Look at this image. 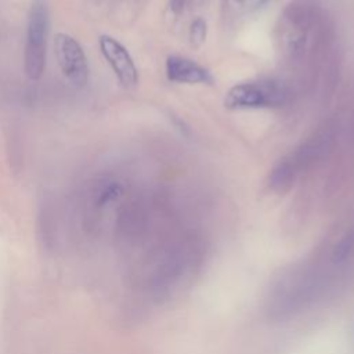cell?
<instances>
[{
  "mask_svg": "<svg viewBox=\"0 0 354 354\" xmlns=\"http://www.w3.org/2000/svg\"><path fill=\"white\" fill-rule=\"evenodd\" d=\"M296 176V162L292 159L281 160L270 174V185L278 192H285Z\"/></svg>",
  "mask_w": 354,
  "mask_h": 354,
  "instance_id": "cell-6",
  "label": "cell"
},
{
  "mask_svg": "<svg viewBox=\"0 0 354 354\" xmlns=\"http://www.w3.org/2000/svg\"><path fill=\"white\" fill-rule=\"evenodd\" d=\"M286 90L277 80L245 82L232 86L224 97L228 109H266L279 108L286 101Z\"/></svg>",
  "mask_w": 354,
  "mask_h": 354,
  "instance_id": "cell-1",
  "label": "cell"
},
{
  "mask_svg": "<svg viewBox=\"0 0 354 354\" xmlns=\"http://www.w3.org/2000/svg\"><path fill=\"white\" fill-rule=\"evenodd\" d=\"M55 57L64 76L77 88L83 87L88 79V66L80 44L66 33H58L54 40Z\"/></svg>",
  "mask_w": 354,
  "mask_h": 354,
  "instance_id": "cell-3",
  "label": "cell"
},
{
  "mask_svg": "<svg viewBox=\"0 0 354 354\" xmlns=\"http://www.w3.org/2000/svg\"><path fill=\"white\" fill-rule=\"evenodd\" d=\"M206 32H207V28H206L205 19H202V18L194 19L191 22V26H189V41H191V44L195 46V47H199L206 39Z\"/></svg>",
  "mask_w": 354,
  "mask_h": 354,
  "instance_id": "cell-7",
  "label": "cell"
},
{
  "mask_svg": "<svg viewBox=\"0 0 354 354\" xmlns=\"http://www.w3.org/2000/svg\"><path fill=\"white\" fill-rule=\"evenodd\" d=\"M100 48L119 82L124 87H134L138 82V71L126 47L116 39L102 35L100 37Z\"/></svg>",
  "mask_w": 354,
  "mask_h": 354,
  "instance_id": "cell-4",
  "label": "cell"
},
{
  "mask_svg": "<svg viewBox=\"0 0 354 354\" xmlns=\"http://www.w3.org/2000/svg\"><path fill=\"white\" fill-rule=\"evenodd\" d=\"M166 76L173 83L180 84H213L212 72L191 58L169 55L166 59Z\"/></svg>",
  "mask_w": 354,
  "mask_h": 354,
  "instance_id": "cell-5",
  "label": "cell"
},
{
  "mask_svg": "<svg viewBox=\"0 0 354 354\" xmlns=\"http://www.w3.org/2000/svg\"><path fill=\"white\" fill-rule=\"evenodd\" d=\"M236 1H242V0H236Z\"/></svg>",
  "mask_w": 354,
  "mask_h": 354,
  "instance_id": "cell-9",
  "label": "cell"
},
{
  "mask_svg": "<svg viewBox=\"0 0 354 354\" xmlns=\"http://www.w3.org/2000/svg\"><path fill=\"white\" fill-rule=\"evenodd\" d=\"M48 32V11L44 0H33L28 17L25 71L36 80L41 76L46 66V43Z\"/></svg>",
  "mask_w": 354,
  "mask_h": 354,
  "instance_id": "cell-2",
  "label": "cell"
},
{
  "mask_svg": "<svg viewBox=\"0 0 354 354\" xmlns=\"http://www.w3.org/2000/svg\"><path fill=\"white\" fill-rule=\"evenodd\" d=\"M185 0H171V8L174 12H180L184 8Z\"/></svg>",
  "mask_w": 354,
  "mask_h": 354,
  "instance_id": "cell-8",
  "label": "cell"
}]
</instances>
